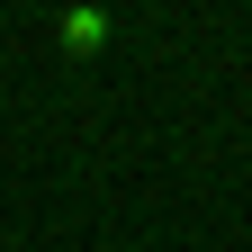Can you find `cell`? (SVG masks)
<instances>
[{"instance_id": "6da1fadb", "label": "cell", "mask_w": 252, "mask_h": 252, "mask_svg": "<svg viewBox=\"0 0 252 252\" xmlns=\"http://www.w3.org/2000/svg\"><path fill=\"white\" fill-rule=\"evenodd\" d=\"M99 45H108V9H63V54L81 63V54H99Z\"/></svg>"}]
</instances>
